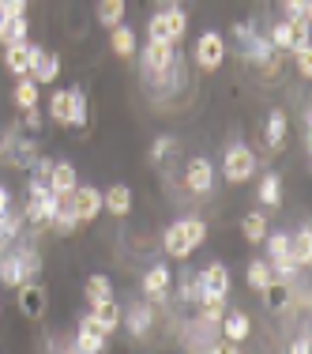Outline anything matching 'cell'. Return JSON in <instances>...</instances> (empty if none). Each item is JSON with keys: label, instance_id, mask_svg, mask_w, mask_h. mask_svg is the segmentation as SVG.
<instances>
[{"label": "cell", "instance_id": "cell-1", "mask_svg": "<svg viewBox=\"0 0 312 354\" xmlns=\"http://www.w3.org/2000/svg\"><path fill=\"white\" fill-rule=\"evenodd\" d=\"M207 241V223L199 215H192V218H177V223L166 226V234H162V252L166 257H173V260H188L192 252H196L199 245Z\"/></svg>", "mask_w": 312, "mask_h": 354}, {"label": "cell", "instance_id": "cell-2", "mask_svg": "<svg viewBox=\"0 0 312 354\" xmlns=\"http://www.w3.org/2000/svg\"><path fill=\"white\" fill-rule=\"evenodd\" d=\"M35 272H41V257L30 245H19V249L0 257V286H8V290L23 286Z\"/></svg>", "mask_w": 312, "mask_h": 354}, {"label": "cell", "instance_id": "cell-3", "mask_svg": "<svg viewBox=\"0 0 312 354\" xmlns=\"http://www.w3.org/2000/svg\"><path fill=\"white\" fill-rule=\"evenodd\" d=\"M184 30H188V15H184L181 4H170V8H162V12H155V15H150V23H147V35L150 38L173 41V46L184 38Z\"/></svg>", "mask_w": 312, "mask_h": 354}, {"label": "cell", "instance_id": "cell-4", "mask_svg": "<svg viewBox=\"0 0 312 354\" xmlns=\"http://www.w3.org/2000/svg\"><path fill=\"white\" fill-rule=\"evenodd\" d=\"M252 174H256V151L248 147V143H233V147H226L222 155V177L230 185H244L252 181Z\"/></svg>", "mask_w": 312, "mask_h": 354}, {"label": "cell", "instance_id": "cell-5", "mask_svg": "<svg viewBox=\"0 0 312 354\" xmlns=\"http://www.w3.org/2000/svg\"><path fill=\"white\" fill-rule=\"evenodd\" d=\"M267 268L275 272V279H290L293 272H298V264H293V257H290V234H282V230H275V234H267Z\"/></svg>", "mask_w": 312, "mask_h": 354}, {"label": "cell", "instance_id": "cell-6", "mask_svg": "<svg viewBox=\"0 0 312 354\" xmlns=\"http://www.w3.org/2000/svg\"><path fill=\"white\" fill-rule=\"evenodd\" d=\"M46 53L41 46H35V41H8L4 46V64H8V72L12 75H30V68L38 64V57Z\"/></svg>", "mask_w": 312, "mask_h": 354}, {"label": "cell", "instance_id": "cell-7", "mask_svg": "<svg viewBox=\"0 0 312 354\" xmlns=\"http://www.w3.org/2000/svg\"><path fill=\"white\" fill-rule=\"evenodd\" d=\"M72 347L79 351V354H106V351H109V335L102 332V324H98V320L87 313V317L79 320V328H75Z\"/></svg>", "mask_w": 312, "mask_h": 354}, {"label": "cell", "instance_id": "cell-8", "mask_svg": "<svg viewBox=\"0 0 312 354\" xmlns=\"http://www.w3.org/2000/svg\"><path fill=\"white\" fill-rule=\"evenodd\" d=\"M184 185H188L192 196H211V189H215V166H211V158L192 155L184 162Z\"/></svg>", "mask_w": 312, "mask_h": 354}, {"label": "cell", "instance_id": "cell-9", "mask_svg": "<svg viewBox=\"0 0 312 354\" xmlns=\"http://www.w3.org/2000/svg\"><path fill=\"white\" fill-rule=\"evenodd\" d=\"M15 294H19V313L27 317V320H41L46 317V309H49V290H46V283H35V279H27L23 286H15Z\"/></svg>", "mask_w": 312, "mask_h": 354}, {"label": "cell", "instance_id": "cell-10", "mask_svg": "<svg viewBox=\"0 0 312 354\" xmlns=\"http://www.w3.org/2000/svg\"><path fill=\"white\" fill-rule=\"evenodd\" d=\"M226 61V41L218 30H204V35L196 38V64L204 72H218Z\"/></svg>", "mask_w": 312, "mask_h": 354}, {"label": "cell", "instance_id": "cell-11", "mask_svg": "<svg viewBox=\"0 0 312 354\" xmlns=\"http://www.w3.org/2000/svg\"><path fill=\"white\" fill-rule=\"evenodd\" d=\"M143 301H150V306H158V301L170 298V286H173V272L166 264H150L147 272H143Z\"/></svg>", "mask_w": 312, "mask_h": 354}, {"label": "cell", "instance_id": "cell-12", "mask_svg": "<svg viewBox=\"0 0 312 354\" xmlns=\"http://www.w3.org/2000/svg\"><path fill=\"white\" fill-rule=\"evenodd\" d=\"M72 212H75V218H79V226L83 223H95V218L102 215V192H98L95 185H75Z\"/></svg>", "mask_w": 312, "mask_h": 354}, {"label": "cell", "instance_id": "cell-13", "mask_svg": "<svg viewBox=\"0 0 312 354\" xmlns=\"http://www.w3.org/2000/svg\"><path fill=\"white\" fill-rule=\"evenodd\" d=\"M196 283H199V298H204V294H230V286H233V279H230V268H226L222 260L207 264L204 272L196 275Z\"/></svg>", "mask_w": 312, "mask_h": 354}, {"label": "cell", "instance_id": "cell-14", "mask_svg": "<svg viewBox=\"0 0 312 354\" xmlns=\"http://www.w3.org/2000/svg\"><path fill=\"white\" fill-rule=\"evenodd\" d=\"M49 192H53L57 200H68L75 192V185H79V177H75V166L68 158H61V162H53V174H49Z\"/></svg>", "mask_w": 312, "mask_h": 354}, {"label": "cell", "instance_id": "cell-15", "mask_svg": "<svg viewBox=\"0 0 312 354\" xmlns=\"http://www.w3.org/2000/svg\"><path fill=\"white\" fill-rule=\"evenodd\" d=\"M218 328H222L226 343H244L252 335V320H248V313H241V309H226V317L218 320Z\"/></svg>", "mask_w": 312, "mask_h": 354}, {"label": "cell", "instance_id": "cell-16", "mask_svg": "<svg viewBox=\"0 0 312 354\" xmlns=\"http://www.w3.org/2000/svg\"><path fill=\"white\" fill-rule=\"evenodd\" d=\"M121 320L128 324V332L136 335V339H143V335L155 328V306H150V301H136L128 313H121Z\"/></svg>", "mask_w": 312, "mask_h": 354}, {"label": "cell", "instance_id": "cell-17", "mask_svg": "<svg viewBox=\"0 0 312 354\" xmlns=\"http://www.w3.org/2000/svg\"><path fill=\"white\" fill-rule=\"evenodd\" d=\"M109 49H113V57H121V61H132V57L139 53V38H136V30L132 27H113L109 30Z\"/></svg>", "mask_w": 312, "mask_h": 354}, {"label": "cell", "instance_id": "cell-18", "mask_svg": "<svg viewBox=\"0 0 312 354\" xmlns=\"http://www.w3.org/2000/svg\"><path fill=\"white\" fill-rule=\"evenodd\" d=\"M102 207H106L109 215L124 218V215L132 212V189H128V185H121V181H117V185H109V189H106V196H102Z\"/></svg>", "mask_w": 312, "mask_h": 354}, {"label": "cell", "instance_id": "cell-19", "mask_svg": "<svg viewBox=\"0 0 312 354\" xmlns=\"http://www.w3.org/2000/svg\"><path fill=\"white\" fill-rule=\"evenodd\" d=\"M124 12H128V0H95V19L102 23L106 30L121 27Z\"/></svg>", "mask_w": 312, "mask_h": 354}, {"label": "cell", "instance_id": "cell-20", "mask_svg": "<svg viewBox=\"0 0 312 354\" xmlns=\"http://www.w3.org/2000/svg\"><path fill=\"white\" fill-rule=\"evenodd\" d=\"M121 313H124V309L117 306V298H106V301H95V306H90V317L102 324L106 335H113L117 328H121Z\"/></svg>", "mask_w": 312, "mask_h": 354}, {"label": "cell", "instance_id": "cell-21", "mask_svg": "<svg viewBox=\"0 0 312 354\" xmlns=\"http://www.w3.org/2000/svg\"><path fill=\"white\" fill-rule=\"evenodd\" d=\"M196 306H199V324H218L230 309V294H204Z\"/></svg>", "mask_w": 312, "mask_h": 354}, {"label": "cell", "instance_id": "cell-22", "mask_svg": "<svg viewBox=\"0 0 312 354\" xmlns=\"http://www.w3.org/2000/svg\"><path fill=\"white\" fill-rule=\"evenodd\" d=\"M286 132H290V124H286V113L282 109H271L267 113V124H264V140H267V151H282V143H286Z\"/></svg>", "mask_w": 312, "mask_h": 354}, {"label": "cell", "instance_id": "cell-23", "mask_svg": "<svg viewBox=\"0 0 312 354\" xmlns=\"http://www.w3.org/2000/svg\"><path fill=\"white\" fill-rule=\"evenodd\" d=\"M290 257H293V264L298 268H305L312 264V226L305 223L298 234H290Z\"/></svg>", "mask_w": 312, "mask_h": 354}, {"label": "cell", "instance_id": "cell-24", "mask_svg": "<svg viewBox=\"0 0 312 354\" xmlns=\"http://www.w3.org/2000/svg\"><path fill=\"white\" fill-rule=\"evenodd\" d=\"M241 234H244L248 245H264V238L271 234V230H267V215L264 212H248L241 218Z\"/></svg>", "mask_w": 312, "mask_h": 354}, {"label": "cell", "instance_id": "cell-25", "mask_svg": "<svg viewBox=\"0 0 312 354\" xmlns=\"http://www.w3.org/2000/svg\"><path fill=\"white\" fill-rule=\"evenodd\" d=\"M83 298H87V306L113 298V283H109V275H102V272L87 275V283H83Z\"/></svg>", "mask_w": 312, "mask_h": 354}, {"label": "cell", "instance_id": "cell-26", "mask_svg": "<svg viewBox=\"0 0 312 354\" xmlns=\"http://www.w3.org/2000/svg\"><path fill=\"white\" fill-rule=\"evenodd\" d=\"M38 95H41V87L30 75H23L19 83H15V91H12V106L15 109H35L38 106Z\"/></svg>", "mask_w": 312, "mask_h": 354}, {"label": "cell", "instance_id": "cell-27", "mask_svg": "<svg viewBox=\"0 0 312 354\" xmlns=\"http://www.w3.org/2000/svg\"><path fill=\"white\" fill-rule=\"evenodd\" d=\"M68 129H87V91L83 87L68 91Z\"/></svg>", "mask_w": 312, "mask_h": 354}, {"label": "cell", "instance_id": "cell-28", "mask_svg": "<svg viewBox=\"0 0 312 354\" xmlns=\"http://www.w3.org/2000/svg\"><path fill=\"white\" fill-rule=\"evenodd\" d=\"M57 75H61V57H57V53H41L38 64L30 68V80H35L38 87H41V83H57Z\"/></svg>", "mask_w": 312, "mask_h": 354}, {"label": "cell", "instance_id": "cell-29", "mask_svg": "<svg viewBox=\"0 0 312 354\" xmlns=\"http://www.w3.org/2000/svg\"><path fill=\"white\" fill-rule=\"evenodd\" d=\"M282 12H286V23H290V27L309 30V23H312V0H282Z\"/></svg>", "mask_w": 312, "mask_h": 354}, {"label": "cell", "instance_id": "cell-30", "mask_svg": "<svg viewBox=\"0 0 312 354\" xmlns=\"http://www.w3.org/2000/svg\"><path fill=\"white\" fill-rule=\"evenodd\" d=\"M256 196H260V204H264V207H278V204H282V177H278V174H264Z\"/></svg>", "mask_w": 312, "mask_h": 354}, {"label": "cell", "instance_id": "cell-31", "mask_svg": "<svg viewBox=\"0 0 312 354\" xmlns=\"http://www.w3.org/2000/svg\"><path fill=\"white\" fill-rule=\"evenodd\" d=\"M244 279H248L252 290H260V294H264L267 286L275 283V272L267 268V260H252V264H248V272H244Z\"/></svg>", "mask_w": 312, "mask_h": 354}, {"label": "cell", "instance_id": "cell-32", "mask_svg": "<svg viewBox=\"0 0 312 354\" xmlns=\"http://www.w3.org/2000/svg\"><path fill=\"white\" fill-rule=\"evenodd\" d=\"M264 306H267V313H278V309L290 306V286H286V279H275L271 286H267V290H264Z\"/></svg>", "mask_w": 312, "mask_h": 354}, {"label": "cell", "instance_id": "cell-33", "mask_svg": "<svg viewBox=\"0 0 312 354\" xmlns=\"http://www.w3.org/2000/svg\"><path fill=\"white\" fill-rule=\"evenodd\" d=\"M49 226H53L57 234H64V238H68L75 226H79V218H75V212H72V196L57 204V215H53V223H49Z\"/></svg>", "mask_w": 312, "mask_h": 354}, {"label": "cell", "instance_id": "cell-34", "mask_svg": "<svg viewBox=\"0 0 312 354\" xmlns=\"http://www.w3.org/2000/svg\"><path fill=\"white\" fill-rule=\"evenodd\" d=\"M49 117H53V124L68 129V91H53L49 95Z\"/></svg>", "mask_w": 312, "mask_h": 354}, {"label": "cell", "instance_id": "cell-35", "mask_svg": "<svg viewBox=\"0 0 312 354\" xmlns=\"http://www.w3.org/2000/svg\"><path fill=\"white\" fill-rule=\"evenodd\" d=\"M267 41H271V49H282V53H290V46H293V27L286 19H278L275 27H271V35H267Z\"/></svg>", "mask_w": 312, "mask_h": 354}, {"label": "cell", "instance_id": "cell-36", "mask_svg": "<svg viewBox=\"0 0 312 354\" xmlns=\"http://www.w3.org/2000/svg\"><path fill=\"white\" fill-rule=\"evenodd\" d=\"M27 15V0H0V19H23Z\"/></svg>", "mask_w": 312, "mask_h": 354}, {"label": "cell", "instance_id": "cell-37", "mask_svg": "<svg viewBox=\"0 0 312 354\" xmlns=\"http://www.w3.org/2000/svg\"><path fill=\"white\" fill-rule=\"evenodd\" d=\"M49 174H53V158L38 155V158H35V166H30V181L46 185V181H49Z\"/></svg>", "mask_w": 312, "mask_h": 354}, {"label": "cell", "instance_id": "cell-38", "mask_svg": "<svg viewBox=\"0 0 312 354\" xmlns=\"http://www.w3.org/2000/svg\"><path fill=\"white\" fill-rule=\"evenodd\" d=\"M181 301H199V283L192 279V272H181Z\"/></svg>", "mask_w": 312, "mask_h": 354}, {"label": "cell", "instance_id": "cell-39", "mask_svg": "<svg viewBox=\"0 0 312 354\" xmlns=\"http://www.w3.org/2000/svg\"><path fill=\"white\" fill-rule=\"evenodd\" d=\"M293 64H298V75H301V80H312V49L293 53Z\"/></svg>", "mask_w": 312, "mask_h": 354}, {"label": "cell", "instance_id": "cell-40", "mask_svg": "<svg viewBox=\"0 0 312 354\" xmlns=\"http://www.w3.org/2000/svg\"><path fill=\"white\" fill-rule=\"evenodd\" d=\"M27 30H30L27 15H23V19H12L8 23V41H27Z\"/></svg>", "mask_w": 312, "mask_h": 354}, {"label": "cell", "instance_id": "cell-41", "mask_svg": "<svg viewBox=\"0 0 312 354\" xmlns=\"http://www.w3.org/2000/svg\"><path fill=\"white\" fill-rule=\"evenodd\" d=\"M170 151H173V136H158L155 143H150V158H155V162L162 155H170Z\"/></svg>", "mask_w": 312, "mask_h": 354}, {"label": "cell", "instance_id": "cell-42", "mask_svg": "<svg viewBox=\"0 0 312 354\" xmlns=\"http://www.w3.org/2000/svg\"><path fill=\"white\" fill-rule=\"evenodd\" d=\"M23 129H27V132H41V113H38V106H35V109H23Z\"/></svg>", "mask_w": 312, "mask_h": 354}, {"label": "cell", "instance_id": "cell-43", "mask_svg": "<svg viewBox=\"0 0 312 354\" xmlns=\"http://www.w3.org/2000/svg\"><path fill=\"white\" fill-rule=\"evenodd\" d=\"M204 354H241L237 343H226V339H218V343H211V347Z\"/></svg>", "mask_w": 312, "mask_h": 354}, {"label": "cell", "instance_id": "cell-44", "mask_svg": "<svg viewBox=\"0 0 312 354\" xmlns=\"http://www.w3.org/2000/svg\"><path fill=\"white\" fill-rule=\"evenodd\" d=\"M290 354H312V343H309V332H301L298 339L290 343Z\"/></svg>", "mask_w": 312, "mask_h": 354}, {"label": "cell", "instance_id": "cell-45", "mask_svg": "<svg viewBox=\"0 0 312 354\" xmlns=\"http://www.w3.org/2000/svg\"><path fill=\"white\" fill-rule=\"evenodd\" d=\"M0 212H12V192L0 185Z\"/></svg>", "mask_w": 312, "mask_h": 354}, {"label": "cell", "instance_id": "cell-46", "mask_svg": "<svg viewBox=\"0 0 312 354\" xmlns=\"http://www.w3.org/2000/svg\"><path fill=\"white\" fill-rule=\"evenodd\" d=\"M0 46H8V19H0Z\"/></svg>", "mask_w": 312, "mask_h": 354}, {"label": "cell", "instance_id": "cell-47", "mask_svg": "<svg viewBox=\"0 0 312 354\" xmlns=\"http://www.w3.org/2000/svg\"><path fill=\"white\" fill-rule=\"evenodd\" d=\"M0 313H4V301H0Z\"/></svg>", "mask_w": 312, "mask_h": 354}, {"label": "cell", "instance_id": "cell-48", "mask_svg": "<svg viewBox=\"0 0 312 354\" xmlns=\"http://www.w3.org/2000/svg\"><path fill=\"white\" fill-rule=\"evenodd\" d=\"M170 4H181V0H170Z\"/></svg>", "mask_w": 312, "mask_h": 354}]
</instances>
